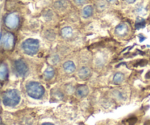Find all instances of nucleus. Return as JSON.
Segmentation results:
<instances>
[{
    "mask_svg": "<svg viewBox=\"0 0 150 125\" xmlns=\"http://www.w3.org/2000/svg\"><path fill=\"white\" fill-rule=\"evenodd\" d=\"M26 91L28 96L35 100L41 99L45 94V88L37 81L28 82L26 85Z\"/></svg>",
    "mask_w": 150,
    "mask_h": 125,
    "instance_id": "f257e3e1",
    "label": "nucleus"
},
{
    "mask_svg": "<svg viewBox=\"0 0 150 125\" xmlns=\"http://www.w3.org/2000/svg\"><path fill=\"white\" fill-rule=\"evenodd\" d=\"M21 101V95L17 89L7 90L2 96V102L7 107H15Z\"/></svg>",
    "mask_w": 150,
    "mask_h": 125,
    "instance_id": "f03ea898",
    "label": "nucleus"
},
{
    "mask_svg": "<svg viewBox=\"0 0 150 125\" xmlns=\"http://www.w3.org/2000/svg\"><path fill=\"white\" fill-rule=\"evenodd\" d=\"M23 52L29 56H33L38 54L40 49V42L38 40L29 38L23 42L21 45Z\"/></svg>",
    "mask_w": 150,
    "mask_h": 125,
    "instance_id": "7ed1b4c3",
    "label": "nucleus"
},
{
    "mask_svg": "<svg viewBox=\"0 0 150 125\" xmlns=\"http://www.w3.org/2000/svg\"><path fill=\"white\" fill-rule=\"evenodd\" d=\"M14 67L16 73L20 77H25L29 73V67L23 59H18L15 61Z\"/></svg>",
    "mask_w": 150,
    "mask_h": 125,
    "instance_id": "20e7f679",
    "label": "nucleus"
},
{
    "mask_svg": "<svg viewBox=\"0 0 150 125\" xmlns=\"http://www.w3.org/2000/svg\"><path fill=\"white\" fill-rule=\"evenodd\" d=\"M19 22H20V18L18 15L16 13H10L6 16L4 19V23L6 26L11 29L17 28L19 25Z\"/></svg>",
    "mask_w": 150,
    "mask_h": 125,
    "instance_id": "39448f33",
    "label": "nucleus"
},
{
    "mask_svg": "<svg viewBox=\"0 0 150 125\" xmlns=\"http://www.w3.org/2000/svg\"><path fill=\"white\" fill-rule=\"evenodd\" d=\"M15 45V37L10 32H7L2 38L3 48L5 50H12Z\"/></svg>",
    "mask_w": 150,
    "mask_h": 125,
    "instance_id": "423d86ee",
    "label": "nucleus"
},
{
    "mask_svg": "<svg viewBox=\"0 0 150 125\" xmlns=\"http://www.w3.org/2000/svg\"><path fill=\"white\" fill-rule=\"evenodd\" d=\"M128 26L125 23H120L115 28V33L120 37L125 36L128 33Z\"/></svg>",
    "mask_w": 150,
    "mask_h": 125,
    "instance_id": "0eeeda50",
    "label": "nucleus"
},
{
    "mask_svg": "<svg viewBox=\"0 0 150 125\" xmlns=\"http://www.w3.org/2000/svg\"><path fill=\"white\" fill-rule=\"evenodd\" d=\"M78 76L82 80H85L90 77L91 76V70L88 67L83 66L81 67L78 71Z\"/></svg>",
    "mask_w": 150,
    "mask_h": 125,
    "instance_id": "6e6552de",
    "label": "nucleus"
},
{
    "mask_svg": "<svg viewBox=\"0 0 150 125\" xmlns=\"http://www.w3.org/2000/svg\"><path fill=\"white\" fill-rule=\"evenodd\" d=\"M63 69L65 71V73L68 74H71L76 71V64H74L73 61H67L63 64Z\"/></svg>",
    "mask_w": 150,
    "mask_h": 125,
    "instance_id": "1a4fd4ad",
    "label": "nucleus"
},
{
    "mask_svg": "<svg viewBox=\"0 0 150 125\" xmlns=\"http://www.w3.org/2000/svg\"><path fill=\"white\" fill-rule=\"evenodd\" d=\"M76 94L80 97H85L89 94V88L86 85H81L76 89Z\"/></svg>",
    "mask_w": 150,
    "mask_h": 125,
    "instance_id": "9d476101",
    "label": "nucleus"
},
{
    "mask_svg": "<svg viewBox=\"0 0 150 125\" xmlns=\"http://www.w3.org/2000/svg\"><path fill=\"white\" fill-rule=\"evenodd\" d=\"M9 75L8 67L5 64H1L0 65V81H4L7 78Z\"/></svg>",
    "mask_w": 150,
    "mask_h": 125,
    "instance_id": "9b49d317",
    "label": "nucleus"
},
{
    "mask_svg": "<svg viewBox=\"0 0 150 125\" xmlns=\"http://www.w3.org/2000/svg\"><path fill=\"white\" fill-rule=\"evenodd\" d=\"M62 36L66 39H69V38L72 37L73 35V31L71 27L70 26H65L63 28L61 31Z\"/></svg>",
    "mask_w": 150,
    "mask_h": 125,
    "instance_id": "f8f14e48",
    "label": "nucleus"
},
{
    "mask_svg": "<svg viewBox=\"0 0 150 125\" xmlns=\"http://www.w3.org/2000/svg\"><path fill=\"white\" fill-rule=\"evenodd\" d=\"M54 75H55V70L52 67H47L43 73V76L45 80H51L54 78Z\"/></svg>",
    "mask_w": 150,
    "mask_h": 125,
    "instance_id": "ddd939ff",
    "label": "nucleus"
},
{
    "mask_svg": "<svg viewBox=\"0 0 150 125\" xmlns=\"http://www.w3.org/2000/svg\"><path fill=\"white\" fill-rule=\"evenodd\" d=\"M92 14H93V7H92V6L87 5L83 7V10H82V16L84 18H88L91 17Z\"/></svg>",
    "mask_w": 150,
    "mask_h": 125,
    "instance_id": "4468645a",
    "label": "nucleus"
},
{
    "mask_svg": "<svg viewBox=\"0 0 150 125\" xmlns=\"http://www.w3.org/2000/svg\"><path fill=\"white\" fill-rule=\"evenodd\" d=\"M125 80V75L122 73H117L114 74V77H113V82L115 84H120L122 83Z\"/></svg>",
    "mask_w": 150,
    "mask_h": 125,
    "instance_id": "2eb2a0df",
    "label": "nucleus"
},
{
    "mask_svg": "<svg viewBox=\"0 0 150 125\" xmlns=\"http://www.w3.org/2000/svg\"><path fill=\"white\" fill-rule=\"evenodd\" d=\"M146 25V21L144 18H138L137 20H136V28L137 29H140L142 28H144Z\"/></svg>",
    "mask_w": 150,
    "mask_h": 125,
    "instance_id": "dca6fc26",
    "label": "nucleus"
},
{
    "mask_svg": "<svg viewBox=\"0 0 150 125\" xmlns=\"http://www.w3.org/2000/svg\"><path fill=\"white\" fill-rule=\"evenodd\" d=\"M97 8H98V10L102 11V10H103L105 8V4L103 1H99V2L97 4Z\"/></svg>",
    "mask_w": 150,
    "mask_h": 125,
    "instance_id": "f3484780",
    "label": "nucleus"
},
{
    "mask_svg": "<svg viewBox=\"0 0 150 125\" xmlns=\"http://www.w3.org/2000/svg\"><path fill=\"white\" fill-rule=\"evenodd\" d=\"M136 121H137L136 118H130L127 120V122H128L129 125H133L136 122Z\"/></svg>",
    "mask_w": 150,
    "mask_h": 125,
    "instance_id": "a211bd4d",
    "label": "nucleus"
},
{
    "mask_svg": "<svg viewBox=\"0 0 150 125\" xmlns=\"http://www.w3.org/2000/svg\"><path fill=\"white\" fill-rule=\"evenodd\" d=\"M74 1H75V2L76 3V4L81 5V4H84L85 1H86V0H74Z\"/></svg>",
    "mask_w": 150,
    "mask_h": 125,
    "instance_id": "6ab92c4d",
    "label": "nucleus"
},
{
    "mask_svg": "<svg viewBox=\"0 0 150 125\" xmlns=\"http://www.w3.org/2000/svg\"><path fill=\"white\" fill-rule=\"evenodd\" d=\"M145 39H146L145 37L142 36V35H139V40H140V42H143Z\"/></svg>",
    "mask_w": 150,
    "mask_h": 125,
    "instance_id": "aec40b11",
    "label": "nucleus"
},
{
    "mask_svg": "<svg viewBox=\"0 0 150 125\" xmlns=\"http://www.w3.org/2000/svg\"><path fill=\"white\" fill-rule=\"evenodd\" d=\"M136 1V0H126V1H127V3H129V4H133V3H134Z\"/></svg>",
    "mask_w": 150,
    "mask_h": 125,
    "instance_id": "412c9836",
    "label": "nucleus"
},
{
    "mask_svg": "<svg viewBox=\"0 0 150 125\" xmlns=\"http://www.w3.org/2000/svg\"><path fill=\"white\" fill-rule=\"evenodd\" d=\"M106 1H108V2L111 3V4H114V3H115L117 0H106Z\"/></svg>",
    "mask_w": 150,
    "mask_h": 125,
    "instance_id": "4be33fe9",
    "label": "nucleus"
},
{
    "mask_svg": "<svg viewBox=\"0 0 150 125\" xmlns=\"http://www.w3.org/2000/svg\"><path fill=\"white\" fill-rule=\"evenodd\" d=\"M42 125H54V124H52V123H50V122H45V123H43Z\"/></svg>",
    "mask_w": 150,
    "mask_h": 125,
    "instance_id": "5701e85b",
    "label": "nucleus"
},
{
    "mask_svg": "<svg viewBox=\"0 0 150 125\" xmlns=\"http://www.w3.org/2000/svg\"><path fill=\"white\" fill-rule=\"evenodd\" d=\"M1 34L0 33V40H1Z\"/></svg>",
    "mask_w": 150,
    "mask_h": 125,
    "instance_id": "b1692460",
    "label": "nucleus"
},
{
    "mask_svg": "<svg viewBox=\"0 0 150 125\" xmlns=\"http://www.w3.org/2000/svg\"><path fill=\"white\" fill-rule=\"evenodd\" d=\"M0 122H1V118H0Z\"/></svg>",
    "mask_w": 150,
    "mask_h": 125,
    "instance_id": "393cba45",
    "label": "nucleus"
}]
</instances>
